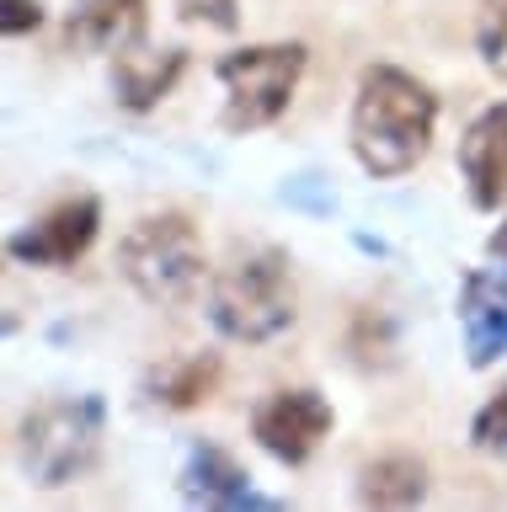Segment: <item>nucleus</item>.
Instances as JSON below:
<instances>
[{"label": "nucleus", "mask_w": 507, "mask_h": 512, "mask_svg": "<svg viewBox=\"0 0 507 512\" xmlns=\"http://www.w3.org/2000/svg\"><path fill=\"white\" fill-rule=\"evenodd\" d=\"M438 128V96L401 64H369L353 91V118H347V144L353 160L374 182L417 171L433 150Z\"/></svg>", "instance_id": "f257e3e1"}, {"label": "nucleus", "mask_w": 507, "mask_h": 512, "mask_svg": "<svg viewBox=\"0 0 507 512\" xmlns=\"http://www.w3.org/2000/svg\"><path fill=\"white\" fill-rule=\"evenodd\" d=\"M294 320H299V294H294L289 251H278V246L246 251L209 288V326L225 342L262 347V342L289 331Z\"/></svg>", "instance_id": "f03ea898"}, {"label": "nucleus", "mask_w": 507, "mask_h": 512, "mask_svg": "<svg viewBox=\"0 0 507 512\" xmlns=\"http://www.w3.org/2000/svg\"><path fill=\"white\" fill-rule=\"evenodd\" d=\"M107 400L102 395H54L22 416V470L38 491L81 486L102 464Z\"/></svg>", "instance_id": "7ed1b4c3"}, {"label": "nucleus", "mask_w": 507, "mask_h": 512, "mask_svg": "<svg viewBox=\"0 0 507 512\" xmlns=\"http://www.w3.org/2000/svg\"><path fill=\"white\" fill-rule=\"evenodd\" d=\"M203 240L198 224L182 208H161L129 224V235L118 240V272L145 304L177 310L203 288Z\"/></svg>", "instance_id": "20e7f679"}, {"label": "nucleus", "mask_w": 507, "mask_h": 512, "mask_svg": "<svg viewBox=\"0 0 507 512\" xmlns=\"http://www.w3.org/2000/svg\"><path fill=\"white\" fill-rule=\"evenodd\" d=\"M305 43H251L235 48L214 64L219 86H225V123L230 134H257L273 128L289 112L299 75H305Z\"/></svg>", "instance_id": "39448f33"}, {"label": "nucleus", "mask_w": 507, "mask_h": 512, "mask_svg": "<svg viewBox=\"0 0 507 512\" xmlns=\"http://www.w3.org/2000/svg\"><path fill=\"white\" fill-rule=\"evenodd\" d=\"M331 427H337V411L321 390H273L251 411V438L262 443V454H273L289 470L310 464V454L326 443Z\"/></svg>", "instance_id": "423d86ee"}, {"label": "nucleus", "mask_w": 507, "mask_h": 512, "mask_svg": "<svg viewBox=\"0 0 507 512\" xmlns=\"http://www.w3.org/2000/svg\"><path fill=\"white\" fill-rule=\"evenodd\" d=\"M97 230H102V198L97 192H81V198L54 203L38 224H27V230L11 235L6 256H17L22 267L65 272V267H75L91 246H97Z\"/></svg>", "instance_id": "0eeeda50"}, {"label": "nucleus", "mask_w": 507, "mask_h": 512, "mask_svg": "<svg viewBox=\"0 0 507 512\" xmlns=\"http://www.w3.org/2000/svg\"><path fill=\"white\" fill-rule=\"evenodd\" d=\"M177 496L193 507H214V512H278L283 507V496L257 491L246 464L209 438H198L187 448V459L177 470Z\"/></svg>", "instance_id": "6e6552de"}, {"label": "nucleus", "mask_w": 507, "mask_h": 512, "mask_svg": "<svg viewBox=\"0 0 507 512\" xmlns=\"http://www.w3.org/2000/svg\"><path fill=\"white\" fill-rule=\"evenodd\" d=\"M459 326H465L470 368H491L507 358V267H475L459 283Z\"/></svg>", "instance_id": "1a4fd4ad"}, {"label": "nucleus", "mask_w": 507, "mask_h": 512, "mask_svg": "<svg viewBox=\"0 0 507 512\" xmlns=\"http://www.w3.org/2000/svg\"><path fill=\"white\" fill-rule=\"evenodd\" d=\"M459 176L481 214H497L507 198V102L486 107L459 139Z\"/></svg>", "instance_id": "9d476101"}, {"label": "nucleus", "mask_w": 507, "mask_h": 512, "mask_svg": "<svg viewBox=\"0 0 507 512\" xmlns=\"http://www.w3.org/2000/svg\"><path fill=\"white\" fill-rule=\"evenodd\" d=\"M150 0H75L65 16V43L75 54H123L145 43Z\"/></svg>", "instance_id": "9b49d317"}, {"label": "nucleus", "mask_w": 507, "mask_h": 512, "mask_svg": "<svg viewBox=\"0 0 507 512\" xmlns=\"http://www.w3.org/2000/svg\"><path fill=\"white\" fill-rule=\"evenodd\" d=\"M187 75V48H150V43H134L113 54V96L123 112H150L161 107L177 80Z\"/></svg>", "instance_id": "f8f14e48"}, {"label": "nucleus", "mask_w": 507, "mask_h": 512, "mask_svg": "<svg viewBox=\"0 0 507 512\" xmlns=\"http://www.w3.org/2000/svg\"><path fill=\"white\" fill-rule=\"evenodd\" d=\"M219 379H225L219 352H182V358H166L155 368L145 379V390H150L155 406H166V411H193L203 400H214Z\"/></svg>", "instance_id": "ddd939ff"}, {"label": "nucleus", "mask_w": 507, "mask_h": 512, "mask_svg": "<svg viewBox=\"0 0 507 512\" xmlns=\"http://www.w3.org/2000/svg\"><path fill=\"white\" fill-rule=\"evenodd\" d=\"M427 496V464L411 454H385L363 464L358 475V502L363 507H417Z\"/></svg>", "instance_id": "4468645a"}, {"label": "nucleus", "mask_w": 507, "mask_h": 512, "mask_svg": "<svg viewBox=\"0 0 507 512\" xmlns=\"http://www.w3.org/2000/svg\"><path fill=\"white\" fill-rule=\"evenodd\" d=\"M475 54L497 80H507V0H481V11H475Z\"/></svg>", "instance_id": "2eb2a0df"}, {"label": "nucleus", "mask_w": 507, "mask_h": 512, "mask_svg": "<svg viewBox=\"0 0 507 512\" xmlns=\"http://www.w3.org/2000/svg\"><path fill=\"white\" fill-rule=\"evenodd\" d=\"M470 443L481 448V454H507V384L486 400L481 411H475V422H470Z\"/></svg>", "instance_id": "dca6fc26"}, {"label": "nucleus", "mask_w": 507, "mask_h": 512, "mask_svg": "<svg viewBox=\"0 0 507 512\" xmlns=\"http://www.w3.org/2000/svg\"><path fill=\"white\" fill-rule=\"evenodd\" d=\"M177 16L193 27H214V32H235L241 27V0H177Z\"/></svg>", "instance_id": "f3484780"}, {"label": "nucleus", "mask_w": 507, "mask_h": 512, "mask_svg": "<svg viewBox=\"0 0 507 512\" xmlns=\"http://www.w3.org/2000/svg\"><path fill=\"white\" fill-rule=\"evenodd\" d=\"M283 203L310 208V214H331V208H337V192H331L321 176H294V182L283 187Z\"/></svg>", "instance_id": "a211bd4d"}, {"label": "nucleus", "mask_w": 507, "mask_h": 512, "mask_svg": "<svg viewBox=\"0 0 507 512\" xmlns=\"http://www.w3.org/2000/svg\"><path fill=\"white\" fill-rule=\"evenodd\" d=\"M43 27V0H0V38H27Z\"/></svg>", "instance_id": "6ab92c4d"}, {"label": "nucleus", "mask_w": 507, "mask_h": 512, "mask_svg": "<svg viewBox=\"0 0 507 512\" xmlns=\"http://www.w3.org/2000/svg\"><path fill=\"white\" fill-rule=\"evenodd\" d=\"M486 256H491V262H502V267H507V219L497 224V230H491V240H486Z\"/></svg>", "instance_id": "aec40b11"}, {"label": "nucleus", "mask_w": 507, "mask_h": 512, "mask_svg": "<svg viewBox=\"0 0 507 512\" xmlns=\"http://www.w3.org/2000/svg\"><path fill=\"white\" fill-rule=\"evenodd\" d=\"M22 331V320L11 315V310H0V342H6V336H17Z\"/></svg>", "instance_id": "412c9836"}]
</instances>
